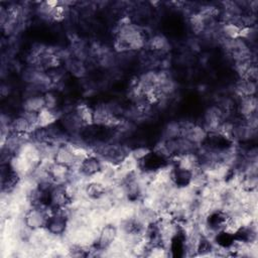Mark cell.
Masks as SVG:
<instances>
[{
    "mask_svg": "<svg viewBox=\"0 0 258 258\" xmlns=\"http://www.w3.org/2000/svg\"><path fill=\"white\" fill-rule=\"evenodd\" d=\"M53 159L55 162L69 166L70 168L79 167L81 164V161L75 155L69 142L62 143L56 146Z\"/></svg>",
    "mask_w": 258,
    "mask_h": 258,
    "instance_id": "obj_2",
    "label": "cell"
},
{
    "mask_svg": "<svg viewBox=\"0 0 258 258\" xmlns=\"http://www.w3.org/2000/svg\"><path fill=\"white\" fill-rule=\"evenodd\" d=\"M102 170V160L96 154H91L80 164V171L86 177H91Z\"/></svg>",
    "mask_w": 258,
    "mask_h": 258,
    "instance_id": "obj_6",
    "label": "cell"
},
{
    "mask_svg": "<svg viewBox=\"0 0 258 258\" xmlns=\"http://www.w3.org/2000/svg\"><path fill=\"white\" fill-rule=\"evenodd\" d=\"M181 135V128L179 121L168 122L162 131V140H172Z\"/></svg>",
    "mask_w": 258,
    "mask_h": 258,
    "instance_id": "obj_13",
    "label": "cell"
},
{
    "mask_svg": "<svg viewBox=\"0 0 258 258\" xmlns=\"http://www.w3.org/2000/svg\"><path fill=\"white\" fill-rule=\"evenodd\" d=\"M236 110L240 117L246 118L249 115L257 112V98L256 96L240 97L236 103Z\"/></svg>",
    "mask_w": 258,
    "mask_h": 258,
    "instance_id": "obj_7",
    "label": "cell"
},
{
    "mask_svg": "<svg viewBox=\"0 0 258 258\" xmlns=\"http://www.w3.org/2000/svg\"><path fill=\"white\" fill-rule=\"evenodd\" d=\"M12 133L20 135H31L37 128L30 122L28 118L19 113L15 118L12 119L10 125Z\"/></svg>",
    "mask_w": 258,
    "mask_h": 258,
    "instance_id": "obj_5",
    "label": "cell"
},
{
    "mask_svg": "<svg viewBox=\"0 0 258 258\" xmlns=\"http://www.w3.org/2000/svg\"><path fill=\"white\" fill-rule=\"evenodd\" d=\"M59 118L60 115L58 114V111L44 108L37 113V128H47L56 123Z\"/></svg>",
    "mask_w": 258,
    "mask_h": 258,
    "instance_id": "obj_10",
    "label": "cell"
},
{
    "mask_svg": "<svg viewBox=\"0 0 258 258\" xmlns=\"http://www.w3.org/2000/svg\"><path fill=\"white\" fill-rule=\"evenodd\" d=\"M151 152H152V150L150 148H148L145 145H141V146H136L133 149H131L130 150V155L134 159H136L138 162H140L145 157H147Z\"/></svg>",
    "mask_w": 258,
    "mask_h": 258,
    "instance_id": "obj_16",
    "label": "cell"
},
{
    "mask_svg": "<svg viewBox=\"0 0 258 258\" xmlns=\"http://www.w3.org/2000/svg\"><path fill=\"white\" fill-rule=\"evenodd\" d=\"M189 26H190L191 31L195 34L204 33V31L207 28L206 21L199 12L194 13V14L190 15V17H189Z\"/></svg>",
    "mask_w": 258,
    "mask_h": 258,
    "instance_id": "obj_14",
    "label": "cell"
},
{
    "mask_svg": "<svg viewBox=\"0 0 258 258\" xmlns=\"http://www.w3.org/2000/svg\"><path fill=\"white\" fill-rule=\"evenodd\" d=\"M52 214V209L49 205L31 206L23 217V222L30 230H38L45 228L49 216Z\"/></svg>",
    "mask_w": 258,
    "mask_h": 258,
    "instance_id": "obj_1",
    "label": "cell"
},
{
    "mask_svg": "<svg viewBox=\"0 0 258 258\" xmlns=\"http://www.w3.org/2000/svg\"><path fill=\"white\" fill-rule=\"evenodd\" d=\"M146 44L153 53H165L170 49L169 40L163 34H154Z\"/></svg>",
    "mask_w": 258,
    "mask_h": 258,
    "instance_id": "obj_9",
    "label": "cell"
},
{
    "mask_svg": "<svg viewBox=\"0 0 258 258\" xmlns=\"http://www.w3.org/2000/svg\"><path fill=\"white\" fill-rule=\"evenodd\" d=\"M43 98H44V103H45V108L58 111V106H59V99L56 95L55 92L53 91H46L43 93Z\"/></svg>",
    "mask_w": 258,
    "mask_h": 258,
    "instance_id": "obj_15",
    "label": "cell"
},
{
    "mask_svg": "<svg viewBox=\"0 0 258 258\" xmlns=\"http://www.w3.org/2000/svg\"><path fill=\"white\" fill-rule=\"evenodd\" d=\"M118 237V229L113 224H105L103 225L99 232L97 238V246L102 249L106 250Z\"/></svg>",
    "mask_w": 258,
    "mask_h": 258,
    "instance_id": "obj_4",
    "label": "cell"
},
{
    "mask_svg": "<svg viewBox=\"0 0 258 258\" xmlns=\"http://www.w3.org/2000/svg\"><path fill=\"white\" fill-rule=\"evenodd\" d=\"M72 203L63 184H53L51 186L49 189V206L52 210L69 207Z\"/></svg>",
    "mask_w": 258,
    "mask_h": 258,
    "instance_id": "obj_3",
    "label": "cell"
},
{
    "mask_svg": "<svg viewBox=\"0 0 258 258\" xmlns=\"http://www.w3.org/2000/svg\"><path fill=\"white\" fill-rule=\"evenodd\" d=\"M45 108L43 94H36L24 97V100L21 103V110L31 113H39L42 109Z\"/></svg>",
    "mask_w": 258,
    "mask_h": 258,
    "instance_id": "obj_8",
    "label": "cell"
},
{
    "mask_svg": "<svg viewBox=\"0 0 258 258\" xmlns=\"http://www.w3.org/2000/svg\"><path fill=\"white\" fill-rule=\"evenodd\" d=\"M74 110L85 127L94 125L93 108L91 106H89L88 104H85V103H81V104L77 105L74 108Z\"/></svg>",
    "mask_w": 258,
    "mask_h": 258,
    "instance_id": "obj_12",
    "label": "cell"
},
{
    "mask_svg": "<svg viewBox=\"0 0 258 258\" xmlns=\"http://www.w3.org/2000/svg\"><path fill=\"white\" fill-rule=\"evenodd\" d=\"M256 89H257L256 82L249 81L246 79H239V81L235 84L234 92L238 98L255 96Z\"/></svg>",
    "mask_w": 258,
    "mask_h": 258,
    "instance_id": "obj_11",
    "label": "cell"
}]
</instances>
